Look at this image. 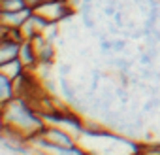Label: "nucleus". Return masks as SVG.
Wrapping results in <instances>:
<instances>
[{
    "instance_id": "f257e3e1",
    "label": "nucleus",
    "mask_w": 160,
    "mask_h": 155,
    "mask_svg": "<svg viewBox=\"0 0 160 155\" xmlns=\"http://www.w3.org/2000/svg\"><path fill=\"white\" fill-rule=\"evenodd\" d=\"M0 110H2V123H10L15 129L23 131L27 134V140L32 132L45 127V121L40 117L36 106L23 97H15L6 106H0Z\"/></svg>"
},
{
    "instance_id": "f03ea898",
    "label": "nucleus",
    "mask_w": 160,
    "mask_h": 155,
    "mask_svg": "<svg viewBox=\"0 0 160 155\" xmlns=\"http://www.w3.org/2000/svg\"><path fill=\"white\" fill-rule=\"evenodd\" d=\"M19 59L23 61V64H25V68H27V70H34V72H36V70L40 68L38 51H36V47L32 45V42H30V40H25V42L21 44Z\"/></svg>"
},
{
    "instance_id": "7ed1b4c3",
    "label": "nucleus",
    "mask_w": 160,
    "mask_h": 155,
    "mask_svg": "<svg viewBox=\"0 0 160 155\" xmlns=\"http://www.w3.org/2000/svg\"><path fill=\"white\" fill-rule=\"evenodd\" d=\"M32 15V8L23 10V12H0V25H8V27H23L25 21Z\"/></svg>"
},
{
    "instance_id": "20e7f679",
    "label": "nucleus",
    "mask_w": 160,
    "mask_h": 155,
    "mask_svg": "<svg viewBox=\"0 0 160 155\" xmlns=\"http://www.w3.org/2000/svg\"><path fill=\"white\" fill-rule=\"evenodd\" d=\"M15 83L12 78L0 74V106H6L8 102H12L15 99Z\"/></svg>"
},
{
    "instance_id": "39448f33",
    "label": "nucleus",
    "mask_w": 160,
    "mask_h": 155,
    "mask_svg": "<svg viewBox=\"0 0 160 155\" xmlns=\"http://www.w3.org/2000/svg\"><path fill=\"white\" fill-rule=\"evenodd\" d=\"M25 72V64L19 57L12 59V61H4L0 62V74H4L8 78H12V80H17V78Z\"/></svg>"
},
{
    "instance_id": "423d86ee",
    "label": "nucleus",
    "mask_w": 160,
    "mask_h": 155,
    "mask_svg": "<svg viewBox=\"0 0 160 155\" xmlns=\"http://www.w3.org/2000/svg\"><path fill=\"white\" fill-rule=\"evenodd\" d=\"M21 51V42H13V40H0V62L4 61H12L15 57H19Z\"/></svg>"
},
{
    "instance_id": "0eeeda50",
    "label": "nucleus",
    "mask_w": 160,
    "mask_h": 155,
    "mask_svg": "<svg viewBox=\"0 0 160 155\" xmlns=\"http://www.w3.org/2000/svg\"><path fill=\"white\" fill-rule=\"evenodd\" d=\"M55 55H57V53H55V47H53V44H51V42H47V44H45V47L38 51L40 68H51V66L55 64Z\"/></svg>"
},
{
    "instance_id": "6e6552de",
    "label": "nucleus",
    "mask_w": 160,
    "mask_h": 155,
    "mask_svg": "<svg viewBox=\"0 0 160 155\" xmlns=\"http://www.w3.org/2000/svg\"><path fill=\"white\" fill-rule=\"evenodd\" d=\"M2 147H4L6 151L13 153V155H28V153H30V147H28V144L12 142V140H8V138H4V136H2Z\"/></svg>"
},
{
    "instance_id": "1a4fd4ad",
    "label": "nucleus",
    "mask_w": 160,
    "mask_h": 155,
    "mask_svg": "<svg viewBox=\"0 0 160 155\" xmlns=\"http://www.w3.org/2000/svg\"><path fill=\"white\" fill-rule=\"evenodd\" d=\"M58 85H60V91H62L64 99L68 100V104L75 108V106L79 104V100L75 99V95H73V89H72V85H70V82H68V78H66V76H60V80H58Z\"/></svg>"
},
{
    "instance_id": "9d476101",
    "label": "nucleus",
    "mask_w": 160,
    "mask_h": 155,
    "mask_svg": "<svg viewBox=\"0 0 160 155\" xmlns=\"http://www.w3.org/2000/svg\"><path fill=\"white\" fill-rule=\"evenodd\" d=\"M28 8L27 0H0V12H23Z\"/></svg>"
},
{
    "instance_id": "9b49d317",
    "label": "nucleus",
    "mask_w": 160,
    "mask_h": 155,
    "mask_svg": "<svg viewBox=\"0 0 160 155\" xmlns=\"http://www.w3.org/2000/svg\"><path fill=\"white\" fill-rule=\"evenodd\" d=\"M21 30H23V36H25V40H34L38 34H43V32H40V30H38V27L34 25L32 17H28V19L25 21V25L21 27Z\"/></svg>"
},
{
    "instance_id": "f8f14e48",
    "label": "nucleus",
    "mask_w": 160,
    "mask_h": 155,
    "mask_svg": "<svg viewBox=\"0 0 160 155\" xmlns=\"http://www.w3.org/2000/svg\"><path fill=\"white\" fill-rule=\"evenodd\" d=\"M43 34H45L47 42H51V44H53V42L57 40V36H58V29H57V25H51V27H49Z\"/></svg>"
},
{
    "instance_id": "ddd939ff",
    "label": "nucleus",
    "mask_w": 160,
    "mask_h": 155,
    "mask_svg": "<svg viewBox=\"0 0 160 155\" xmlns=\"http://www.w3.org/2000/svg\"><path fill=\"white\" fill-rule=\"evenodd\" d=\"M100 47L104 53H111L113 51V40H100Z\"/></svg>"
},
{
    "instance_id": "4468645a",
    "label": "nucleus",
    "mask_w": 160,
    "mask_h": 155,
    "mask_svg": "<svg viewBox=\"0 0 160 155\" xmlns=\"http://www.w3.org/2000/svg\"><path fill=\"white\" fill-rule=\"evenodd\" d=\"M124 45H126V44H124L122 40H113V51H115V53L122 51V49H124Z\"/></svg>"
},
{
    "instance_id": "2eb2a0df",
    "label": "nucleus",
    "mask_w": 160,
    "mask_h": 155,
    "mask_svg": "<svg viewBox=\"0 0 160 155\" xmlns=\"http://www.w3.org/2000/svg\"><path fill=\"white\" fill-rule=\"evenodd\" d=\"M58 72H60V76H68L72 72V66L70 64H60L58 66Z\"/></svg>"
},
{
    "instance_id": "dca6fc26",
    "label": "nucleus",
    "mask_w": 160,
    "mask_h": 155,
    "mask_svg": "<svg viewBox=\"0 0 160 155\" xmlns=\"http://www.w3.org/2000/svg\"><path fill=\"white\" fill-rule=\"evenodd\" d=\"M104 12H106V13H108V15H115V13H117V12H115V8H113V6H106V8H104Z\"/></svg>"
}]
</instances>
